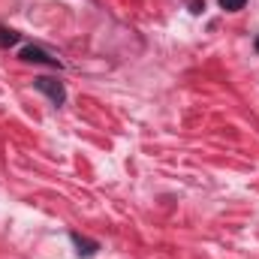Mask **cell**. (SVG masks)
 <instances>
[{"instance_id":"1","label":"cell","mask_w":259,"mask_h":259,"mask_svg":"<svg viewBox=\"0 0 259 259\" xmlns=\"http://www.w3.org/2000/svg\"><path fill=\"white\" fill-rule=\"evenodd\" d=\"M33 88H36L39 94H46V97H49V100H52L55 106H61V103L66 100V91H64V84H61L58 78H49V75H39V78L33 81Z\"/></svg>"},{"instance_id":"2","label":"cell","mask_w":259,"mask_h":259,"mask_svg":"<svg viewBox=\"0 0 259 259\" xmlns=\"http://www.w3.org/2000/svg\"><path fill=\"white\" fill-rule=\"evenodd\" d=\"M21 61H27V64H49V66H61L58 58H52V55H46L42 49H36V46H27V49H21Z\"/></svg>"},{"instance_id":"3","label":"cell","mask_w":259,"mask_h":259,"mask_svg":"<svg viewBox=\"0 0 259 259\" xmlns=\"http://www.w3.org/2000/svg\"><path fill=\"white\" fill-rule=\"evenodd\" d=\"M72 244L78 247V256H94V253L100 250V244H97V241H88V238H81L78 232H72Z\"/></svg>"},{"instance_id":"4","label":"cell","mask_w":259,"mask_h":259,"mask_svg":"<svg viewBox=\"0 0 259 259\" xmlns=\"http://www.w3.org/2000/svg\"><path fill=\"white\" fill-rule=\"evenodd\" d=\"M15 42H18V33L9 30V27H0V49H9V46H15Z\"/></svg>"},{"instance_id":"5","label":"cell","mask_w":259,"mask_h":259,"mask_svg":"<svg viewBox=\"0 0 259 259\" xmlns=\"http://www.w3.org/2000/svg\"><path fill=\"white\" fill-rule=\"evenodd\" d=\"M220 6L226 12H238V9H244V0H220Z\"/></svg>"},{"instance_id":"6","label":"cell","mask_w":259,"mask_h":259,"mask_svg":"<svg viewBox=\"0 0 259 259\" xmlns=\"http://www.w3.org/2000/svg\"><path fill=\"white\" fill-rule=\"evenodd\" d=\"M256 52H259V36H256Z\"/></svg>"}]
</instances>
